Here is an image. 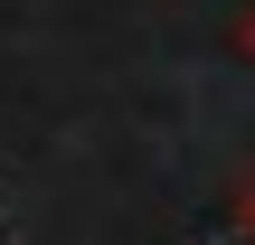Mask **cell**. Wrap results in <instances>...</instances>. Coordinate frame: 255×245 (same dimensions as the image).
Wrapping results in <instances>:
<instances>
[{"mask_svg":"<svg viewBox=\"0 0 255 245\" xmlns=\"http://www.w3.org/2000/svg\"><path fill=\"white\" fill-rule=\"evenodd\" d=\"M237 227H246V236H255V189H246V198H237Z\"/></svg>","mask_w":255,"mask_h":245,"instance_id":"cell-1","label":"cell"},{"mask_svg":"<svg viewBox=\"0 0 255 245\" xmlns=\"http://www.w3.org/2000/svg\"><path fill=\"white\" fill-rule=\"evenodd\" d=\"M237 47H246V57H255V9H246V28H237Z\"/></svg>","mask_w":255,"mask_h":245,"instance_id":"cell-2","label":"cell"}]
</instances>
